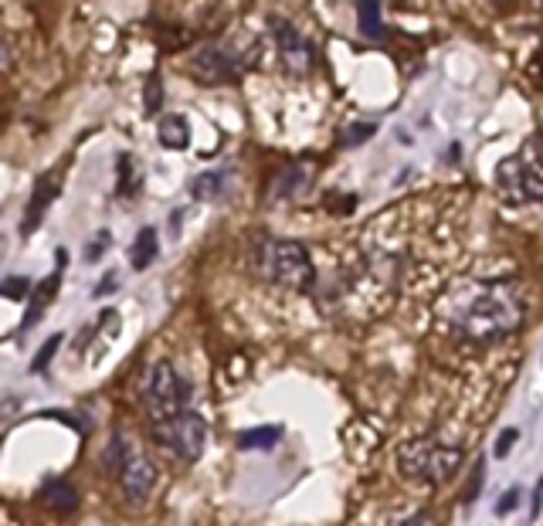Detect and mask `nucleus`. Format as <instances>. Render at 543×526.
Instances as JSON below:
<instances>
[{
  "instance_id": "f257e3e1",
  "label": "nucleus",
  "mask_w": 543,
  "mask_h": 526,
  "mask_svg": "<svg viewBox=\"0 0 543 526\" xmlns=\"http://www.w3.org/2000/svg\"><path fill=\"white\" fill-rule=\"evenodd\" d=\"M523 323V296L513 282H493L462 309V330L472 340H503Z\"/></svg>"
},
{
  "instance_id": "f03ea898",
  "label": "nucleus",
  "mask_w": 543,
  "mask_h": 526,
  "mask_svg": "<svg viewBox=\"0 0 543 526\" xmlns=\"http://www.w3.org/2000/svg\"><path fill=\"white\" fill-rule=\"evenodd\" d=\"M465 452L459 445H442L435 438H411L398 448V469L404 479L425 482V486H445L455 479Z\"/></svg>"
},
{
  "instance_id": "7ed1b4c3",
  "label": "nucleus",
  "mask_w": 543,
  "mask_h": 526,
  "mask_svg": "<svg viewBox=\"0 0 543 526\" xmlns=\"http://www.w3.org/2000/svg\"><path fill=\"white\" fill-rule=\"evenodd\" d=\"M496 180L510 204H543V133L499 163Z\"/></svg>"
},
{
  "instance_id": "20e7f679",
  "label": "nucleus",
  "mask_w": 543,
  "mask_h": 526,
  "mask_svg": "<svg viewBox=\"0 0 543 526\" xmlns=\"http://www.w3.org/2000/svg\"><path fill=\"white\" fill-rule=\"evenodd\" d=\"M258 269H262L265 279L289 289H313L316 282V265L306 252V245L286 238H272L258 248Z\"/></svg>"
},
{
  "instance_id": "39448f33",
  "label": "nucleus",
  "mask_w": 543,
  "mask_h": 526,
  "mask_svg": "<svg viewBox=\"0 0 543 526\" xmlns=\"http://www.w3.org/2000/svg\"><path fill=\"white\" fill-rule=\"evenodd\" d=\"M191 391L194 387L177 374V367L170 360L153 364L143 391V408L150 415V425H163V421L177 418L180 411L191 408Z\"/></svg>"
},
{
  "instance_id": "423d86ee",
  "label": "nucleus",
  "mask_w": 543,
  "mask_h": 526,
  "mask_svg": "<svg viewBox=\"0 0 543 526\" xmlns=\"http://www.w3.org/2000/svg\"><path fill=\"white\" fill-rule=\"evenodd\" d=\"M106 465L116 472L119 486L129 496V503H143L150 496V489L157 486V465H153L136 445H129L123 435L112 438V445L106 448Z\"/></svg>"
},
{
  "instance_id": "0eeeda50",
  "label": "nucleus",
  "mask_w": 543,
  "mask_h": 526,
  "mask_svg": "<svg viewBox=\"0 0 543 526\" xmlns=\"http://www.w3.org/2000/svg\"><path fill=\"white\" fill-rule=\"evenodd\" d=\"M157 445L167 448L170 455H177L180 462H197L204 455V442H208V425L197 411H180L177 418L163 421V425H150Z\"/></svg>"
},
{
  "instance_id": "6e6552de",
  "label": "nucleus",
  "mask_w": 543,
  "mask_h": 526,
  "mask_svg": "<svg viewBox=\"0 0 543 526\" xmlns=\"http://www.w3.org/2000/svg\"><path fill=\"white\" fill-rule=\"evenodd\" d=\"M245 72V58L231 55L228 45H204L187 62V75L204 85H228Z\"/></svg>"
},
{
  "instance_id": "1a4fd4ad",
  "label": "nucleus",
  "mask_w": 543,
  "mask_h": 526,
  "mask_svg": "<svg viewBox=\"0 0 543 526\" xmlns=\"http://www.w3.org/2000/svg\"><path fill=\"white\" fill-rule=\"evenodd\" d=\"M272 34H275V48L282 55V65L289 72H309V65H313V45H309L303 34L286 21H272Z\"/></svg>"
},
{
  "instance_id": "9d476101",
  "label": "nucleus",
  "mask_w": 543,
  "mask_h": 526,
  "mask_svg": "<svg viewBox=\"0 0 543 526\" xmlns=\"http://www.w3.org/2000/svg\"><path fill=\"white\" fill-rule=\"evenodd\" d=\"M58 197V174L51 170V174L38 177V184H34V194L28 201V211H24V221H21V235L28 238L34 228L41 224V218H45V211L51 208V201Z\"/></svg>"
},
{
  "instance_id": "9b49d317",
  "label": "nucleus",
  "mask_w": 543,
  "mask_h": 526,
  "mask_svg": "<svg viewBox=\"0 0 543 526\" xmlns=\"http://www.w3.org/2000/svg\"><path fill=\"white\" fill-rule=\"evenodd\" d=\"M157 140L167 146V150H187V146H191V126H187L184 116H160Z\"/></svg>"
},
{
  "instance_id": "f8f14e48",
  "label": "nucleus",
  "mask_w": 543,
  "mask_h": 526,
  "mask_svg": "<svg viewBox=\"0 0 543 526\" xmlns=\"http://www.w3.org/2000/svg\"><path fill=\"white\" fill-rule=\"evenodd\" d=\"M58 289H62V272H51L48 279L31 292V299H28V316H24V330L38 323L41 313H45V306L58 296Z\"/></svg>"
},
{
  "instance_id": "ddd939ff",
  "label": "nucleus",
  "mask_w": 543,
  "mask_h": 526,
  "mask_svg": "<svg viewBox=\"0 0 543 526\" xmlns=\"http://www.w3.org/2000/svg\"><path fill=\"white\" fill-rule=\"evenodd\" d=\"M157 228H143L140 235H136V241L129 245V265H133L136 272L150 269L153 258H157Z\"/></svg>"
},
{
  "instance_id": "4468645a",
  "label": "nucleus",
  "mask_w": 543,
  "mask_h": 526,
  "mask_svg": "<svg viewBox=\"0 0 543 526\" xmlns=\"http://www.w3.org/2000/svg\"><path fill=\"white\" fill-rule=\"evenodd\" d=\"M224 180H228L224 170H204V174H197L191 180V197L194 201H218L224 191Z\"/></svg>"
},
{
  "instance_id": "2eb2a0df",
  "label": "nucleus",
  "mask_w": 543,
  "mask_h": 526,
  "mask_svg": "<svg viewBox=\"0 0 543 526\" xmlns=\"http://www.w3.org/2000/svg\"><path fill=\"white\" fill-rule=\"evenodd\" d=\"M279 438H282V428L265 425V428L241 431V435H238V445L245 448V452H269V448H275V442H279Z\"/></svg>"
},
{
  "instance_id": "dca6fc26",
  "label": "nucleus",
  "mask_w": 543,
  "mask_h": 526,
  "mask_svg": "<svg viewBox=\"0 0 543 526\" xmlns=\"http://www.w3.org/2000/svg\"><path fill=\"white\" fill-rule=\"evenodd\" d=\"M45 499H48L51 510H58V513H72L75 506H79V493H75L68 482H51V486L45 489Z\"/></svg>"
},
{
  "instance_id": "f3484780",
  "label": "nucleus",
  "mask_w": 543,
  "mask_h": 526,
  "mask_svg": "<svg viewBox=\"0 0 543 526\" xmlns=\"http://www.w3.org/2000/svg\"><path fill=\"white\" fill-rule=\"evenodd\" d=\"M360 11V28H364L367 38H381V4H374V0H360L357 4Z\"/></svg>"
},
{
  "instance_id": "a211bd4d",
  "label": "nucleus",
  "mask_w": 543,
  "mask_h": 526,
  "mask_svg": "<svg viewBox=\"0 0 543 526\" xmlns=\"http://www.w3.org/2000/svg\"><path fill=\"white\" fill-rule=\"evenodd\" d=\"M62 343H65V333L48 336L45 347H41L38 353H34V360H31V370H34V374H41V370H45V367L51 364V360H55V353L62 350Z\"/></svg>"
},
{
  "instance_id": "6ab92c4d",
  "label": "nucleus",
  "mask_w": 543,
  "mask_h": 526,
  "mask_svg": "<svg viewBox=\"0 0 543 526\" xmlns=\"http://www.w3.org/2000/svg\"><path fill=\"white\" fill-rule=\"evenodd\" d=\"M482 472H486V459H476V462H472V472H469V486H465V493H462V503H465V506H472V503L479 499Z\"/></svg>"
},
{
  "instance_id": "aec40b11",
  "label": "nucleus",
  "mask_w": 543,
  "mask_h": 526,
  "mask_svg": "<svg viewBox=\"0 0 543 526\" xmlns=\"http://www.w3.org/2000/svg\"><path fill=\"white\" fill-rule=\"evenodd\" d=\"M374 133H377V126H374V123H357V126H347V129H343L340 143H343V146H360L364 140H370Z\"/></svg>"
},
{
  "instance_id": "412c9836",
  "label": "nucleus",
  "mask_w": 543,
  "mask_h": 526,
  "mask_svg": "<svg viewBox=\"0 0 543 526\" xmlns=\"http://www.w3.org/2000/svg\"><path fill=\"white\" fill-rule=\"evenodd\" d=\"M31 279H24V275H11V279L4 282V296L7 299H28L31 296Z\"/></svg>"
},
{
  "instance_id": "4be33fe9",
  "label": "nucleus",
  "mask_w": 543,
  "mask_h": 526,
  "mask_svg": "<svg viewBox=\"0 0 543 526\" xmlns=\"http://www.w3.org/2000/svg\"><path fill=\"white\" fill-rule=\"evenodd\" d=\"M520 499H523L520 486H510L503 496H499V503H496V516H510V513L516 510V503H520Z\"/></svg>"
},
{
  "instance_id": "5701e85b",
  "label": "nucleus",
  "mask_w": 543,
  "mask_h": 526,
  "mask_svg": "<svg viewBox=\"0 0 543 526\" xmlns=\"http://www.w3.org/2000/svg\"><path fill=\"white\" fill-rule=\"evenodd\" d=\"M516 438H520V431H516V428H503V435L496 438V459H506V455L513 452Z\"/></svg>"
},
{
  "instance_id": "b1692460",
  "label": "nucleus",
  "mask_w": 543,
  "mask_h": 526,
  "mask_svg": "<svg viewBox=\"0 0 543 526\" xmlns=\"http://www.w3.org/2000/svg\"><path fill=\"white\" fill-rule=\"evenodd\" d=\"M160 106V75H150V85H146V112H157Z\"/></svg>"
},
{
  "instance_id": "393cba45",
  "label": "nucleus",
  "mask_w": 543,
  "mask_h": 526,
  "mask_svg": "<svg viewBox=\"0 0 543 526\" xmlns=\"http://www.w3.org/2000/svg\"><path fill=\"white\" fill-rule=\"evenodd\" d=\"M540 510H543V476L537 479V486H533V499H530V516H533V520L540 516Z\"/></svg>"
},
{
  "instance_id": "a878e982",
  "label": "nucleus",
  "mask_w": 543,
  "mask_h": 526,
  "mask_svg": "<svg viewBox=\"0 0 543 526\" xmlns=\"http://www.w3.org/2000/svg\"><path fill=\"white\" fill-rule=\"evenodd\" d=\"M106 245H109V235L102 231V235L89 245V255H85V258H89V262H99V258H102V248H106Z\"/></svg>"
},
{
  "instance_id": "bb28decb",
  "label": "nucleus",
  "mask_w": 543,
  "mask_h": 526,
  "mask_svg": "<svg viewBox=\"0 0 543 526\" xmlns=\"http://www.w3.org/2000/svg\"><path fill=\"white\" fill-rule=\"evenodd\" d=\"M109 292H116V275H106V279H102V286L96 289V299H102V296H109Z\"/></svg>"
},
{
  "instance_id": "cd10ccee",
  "label": "nucleus",
  "mask_w": 543,
  "mask_h": 526,
  "mask_svg": "<svg viewBox=\"0 0 543 526\" xmlns=\"http://www.w3.org/2000/svg\"><path fill=\"white\" fill-rule=\"evenodd\" d=\"M398 526H428V513H418V516H411V520H404Z\"/></svg>"
}]
</instances>
